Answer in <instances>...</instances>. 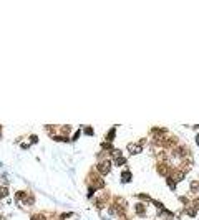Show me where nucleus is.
<instances>
[{
	"label": "nucleus",
	"instance_id": "nucleus-1",
	"mask_svg": "<svg viewBox=\"0 0 199 220\" xmlns=\"http://www.w3.org/2000/svg\"><path fill=\"white\" fill-rule=\"evenodd\" d=\"M109 167H111V161H105V162H101V164L98 166V169L101 170V174H108L109 172Z\"/></svg>",
	"mask_w": 199,
	"mask_h": 220
},
{
	"label": "nucleus",
	"instance_id": "nucleus-8",
	"mask_svg": "<svg viewBox=\"0 0 199 220\" xmlns=\"http://www.w3.org/2000/svg\"><path fill=\"white\" fill-rule=\"evenodd\" d=\"M196 142H197V146H199V134L196 136Z\"/></svg>",
	"mask_w": 199,
	"mask_h": 220
},
{
	"label": "nucleus",
	"instance_id": "nucleus-5",
	"mask_svg": "<svg viewBox=\"0 0 199 220\" xmlns=\"http://www.w3.org/2000/svg\"><path fill=\"white\" fill-rule=\"evenodd\" d=\"M9 194V190H7V187H2V189H0V199L3 197V195H7Z\"/></svg>",
	"mask_w": 199,
	"mask_h": 220
},
{
	"label": "nucleus",
	"instance_id": "nucleus-2",
	"mask_svg": "<svg viewBox=\"0 0 199 220\" xmlns=\"http://www.w3.org/2000/svg\"><path fill=\"white\" fill-rule=\"evenodd\" d=\"M189 189H191V192H197V190H199V182H196V181L191 182V187H189Z\"/></svg>",
	"mask_w": 199,
	"mask_h": 220
},
{
	"label": "nucleus",
	"instance_id": "nucleus-7",
	"mask_svg": "<svg viewBox=\"0 0 199 220\" xmlns=\"http://www.w3.org/2000/svg\"><path fill=\"white\" fill-rule=\"evenodd\" d=\"M85 131H86V134H90V136L93 134V129H91V128H86V129H85Z\"/></svg>",
	"mask_w": 199,
	"mask_h": 220
},
{
	"label": "nucleus",
	"instance_id": "nucleus-6",
	"mask_svg": "<svg viewBox=\"0 0 199 220\" xmlns=\"http://www.w3.org/2000/svg\"><path fill=\"white\" fill-rule=\"evenodd\" d=\"M113 137H115V129H113V131H109V134H108V139H113Z\"/></svg>",
	"mask_w": 199,
	"mask_h": 220
},
{
	"label": "nucleus",
	"instance_id": "nucleus-4",
	"mask_svg": "<svg viewBox=\"0 0 199 220\" xmlns=\"http://www.w3.org/2000/svg\"><path fill=\"white\" fill-rule=\"evenodd\" d=\"M136 212H138V214H141V215H143V214H144V207L138 203V205H136Z\"/></svg>",
	"mask_w": 199,
	"mask_h": 220
},
{
	"label": "nucleus",
	"instance_id": "nucleus-3",
	"mask_svg": "<svg viewBox=\"0 0 199 220\" xmlns=\"http://www.w3.org/2000/svg\"><path fill=\"white\" fill-rule=\"evenodd\" d=\"M121 179H123V181H131V174H129V172H123Z\"/></svg>",
	"mask_w": 199,
	"mask_h": 220
}]
</instances>
